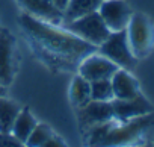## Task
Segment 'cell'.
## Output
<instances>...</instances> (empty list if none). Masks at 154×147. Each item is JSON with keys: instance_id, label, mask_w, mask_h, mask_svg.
I'll return each instance as SVG.
<instances>
[{"instance_id": "cell-1", "label": "cell", "mask_w": 154, "mask_h": 147, "mask_svg": "<svg viewBox=\"0 0 154 147\" xmlns=\"http://www.w3.org/2000/svg\"><path fill=\"white\" fill-rule=\"evenodd\" d=\"M20 24L29 34V37L42 49L68 61H82L88 55L95 52L94 44L79 38L72 32H65L50 24H44V21H39L29 14L20 17Z\"/></svg>"}, {"instance_id": "cell-2", "label": "cell", "mask_w": 154, "mask_h": 147, "mask_svg": "<svg viewBox=\"0 0 154 147\" xmlns=\"http://www.w3.org/2000/svg\"><path fill=\"white\" fill-rule=\"evenodd\" d=\"M154 126V114H145L140 117L130 118L124 121L122 126L110 124L106 130L100 145H118V144H127L131 142L134 138H137L140 133H143L148 127Z\"/></svg>"}, {"instance_id": "cell-3", "label": "cell", "mask_w": 154, "mask_h": 147, "mask_svg": "<svg viewBox=\"0 0 154 147\" xmlns=\"http://www.w3.org/2000/svg\"><path fill=\"white\" fill-rule=\"evenodd\" d=\"M98 50H100V55L110 59L119 68L130 70L136 64V56L133 55L130 49L125 29L110 32V35L98 46Z\"/></svg>"}, {"instance_id": "cell-4", "label": "cell", "mask_w": 154, "mask_h": 147, "mask_svg": "<svg viewBox=\"0 0 154 147\" xmlns=\"http://www.w3.org/2000/svg\"><path fill=\"white\" fill-rule=\"evenodd\" d=\"M68 30L94 46H100L110 35V30L103 21L98 11L85 14L79 18L68 21Z\"/></svg>"}, {"instance_id": "cell-5", "label": "cell", "mask_w": 154, "mask_h": 147, "mask_svg": "<svg viewBox=\"0 0 154 147\" xmlns=\"http://www.w3.org/2000/svg\"><path fill=\"white\" fill-rule=\"evenodd\" d=\"M130 49L136 58L145 56L151 50L152 44V29L148 18L142 14H134L125 27Z\"/></svg>"}, {"instance_id": "cell-6", "label": "cell", "mask_w": 154, "mask_h": 147, "mask_svg": "<svg viewBox=\"0 0 154 147\" xmlns=\"http://www.w3.org/2000/svg\"><path fill=\"white\" fill-rule=\"evenodd\" d=\"M98 12L110 32L125 29L131 17V11L124 0H103Z\"/></svg>"}, {"instance_id": "cell-7", "label": "cell", "mask_w": 154, "mask_h": 147, "mask_svg": "<svg viewBox=\"0 0 154 147\" xmlns=\"http://www.w3.org/2000/svg\"><path fill=\"white\" fill-rule=\"evenodd\" d=\"M110 103L113 108V117L121 121L152 112V105L140 94L131 99H113L110 100Z\"/></svg>"}, {"instance_id": "cell-8", "label": "cell", "mask_w": 154, "mask_h": 147, "mask_svg": "<svg viewBox=\"0 0 154 147\" xmlns=\"http://www.w3.org/2000/svg\"><path fill=\"white\" fill-rule=\"evenodd\" d=\"M118 68L119 67L113 64L110 59H107L106 56L91 53L83 59L80 65V76H83L89 82L97 79H110Z\"/></svg>"}, {"instance_id": "cell-9", "label": "cell", "mask_w": 154, "mask_h": 147, "mask_svg": "<svg viewBox=\"0 0 154 147\" xmlns=\"http://www.w3.org/2000/svg\"><path fill=\"white\" fill-rule=\"evenodd\" d=\"M14 78V37L0 27V85H9Z\"/></svg>"}, {"instance_id": "cell-10", "label": "cell", "mask_w": 154, "mask_h": 147, "mask_svg": "<svg viewBox=\"0 0 154 147\" xmlns=\"http://www.w3.org/2000/svg\"><path fill=\"white\" fill-rule=\"evenodd\" d=\"M29 15L44 20L50 24H59L63 20V12L56 8L51 0H18Z\"/></svg>"}, {"instance_id": "cell-11", "label": "cell", "mask_w": 154, "mask_h": 147, "mask_svg": "<svg viewBox=\"0 0 154 147\" xmlns=\"http://www.w3.org/2000/svg\"><path fill=\"white\" fill-rule=\"evenodd\" d=\"M82 121L89 126H97L101 123H107L113 120V108L110 102H101V100H89L82 106L80 112Z\"/></svg>"}, {"instance_id": "cell-12", "label": "cell", "mask_w": 154, "mask_h": 147, "mask_svg": "<svg viewBox=\"0 0 154 147\" xmlns=\"http://www.w3.org/2000/svg\"><path fill=\"white\" fill-rule=\"evenodd\" d=\"M113 99H131L139 94V84L125 68H118L112 78Z\"/></svg>"}, {"instance_id": "cell-13", "label": "cell", "mask_w": 154, "mask_h": 147, "mask_svg": "<svg viewBox=\"0 0 154 147\" xmlns=\"http://www.w3.org/2000/svg\"><path fill=\"white\" fill-rule=\"evenodd\" d=\"M101 3H103V0H69L63 11V20L68 23L85 14L98 11Z\"/></svg>"}, {"instance_id": "cell-14", "label": "cell", "mask_w": 154, "mask_h": 147, "mask_svg": "<svg viewBox=\"0 0 154 147\" xmlns=\"http://www.w3.org/2000/svg\"><path fill=\"white\" fill-rule=\"evenodd\" d=\"M35 126H36V120H35V117L30 114V111L26 108V109H23V111L18 112V115H17V118H15V121H14V126H12L11 132H12V135H14L18 141L26 142L27 136L30 135V132L33 130Z\"/></svg>"}, {"instance_id": "cell-15", "label": "cell", "mask_w": 154, "mask_h": 147, "mask_svg": "<svg viewBox=\"0 0 154 147\" xmlns=\"http://www.w3.org/2000/svg\"><path fill=\"white\" fill-rule=\"evenodd\" d=\"M18 112L20 108L17 103L0 97V132H11Z\"/></svg>"}, {"instance_id": "cell-16", "label": "cell", "mask_w": 154, "mask_h": 147, "mask_svg": "<svg viewBox=\"0 0 154 147\" xmlns=\"http://www.w3.org/2000/svg\"><path fill=\"white\" fill-rule=\"evenodd\" d=\"M71 99L75 105L83 106L91 100V82L83 76H77L71 85Z\"/></svg>"}, {"instance_id": "cell-17", "label": "cell", "mask_w": 154, "mask_h": 147, "mask_svg": "<svg viewBox=\"0 0 154 147\" xmlns=\"http://www.w3.org/2000/svg\"><path fill=\"white\" fill-rule=\"evenodd\" d=\"M91 100H101V102L113 100V88L110 79L91 81Z\"/></svg>"}, {"instance_id": "cell-18", "label": "cell", "mask_w": 154, "mask_h": 147, "mask_svg": "<svg viewBox=\"0 0 154 147\" xmlns=\"http://www.w3.org/2000/svg\"><path fill=\"white\" fill-rule=\"evenodd\" d=\"M53 136L51 129L45 124H36L33 127V130L30 132V135L26 139V144L30 147H38V145H44L50 138Z\"/></svg>"}, {"instance_id": "cell-19", "label": "cell", "mask_w": 154, "mask_h": 147, "mask_svg": "<svg viewBox=\"0 0 154 147\" xmlns=\"http://www.w3.org/2000/svg\"><path fill=\"white\" fill-rule=\"evenodd\" d=\"M21 144L11 132H0V147H18Z\"/></svg>"}, {"instance_id": "cell-20", "label": "cell", "mask_w": 154, "mask_h": 147, "mask_svg": "<svg viewBox=\"0 0 154 147\" xmlns=\"http://www.w3.org/2000/svg\"><path fill=\"white\" fill-rule=\"evenodd\" d=\"M44 145H45V147H59V145H63V144H62V141H60V139H57V138L51 136V138H50Z\"/></svg>"}, {"instance_id": "cell-21", "label": "cell", "mask_w": 154, "mask_h": 147, "mask_svg": "<svg viewBox=\"0 0 154 147\" xmlns=\"http://www.w3.org/2000/svg\"><path fill=\"white\" fill-rule=\"evenodd\" d=\"M51 2L56 5V8H59L62 12L65 11V8H66V5H68V2L69 0H51Z\"/></svg>"}, {"instance_id": "cell-22", "label": "cell", "mask_w": 154, "mask_h": 147, "mask_svg": "<svg viewBox=\"0 0 154 147\" xmlns=\"http://www.w3.org/2000/svg\"><path fill=\"white\" fill-rule=\"evenodd\" d=\"M2 94H3V85H0V97H2Z\"/></svg>"}]
</instances>
